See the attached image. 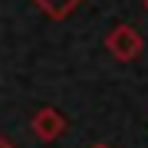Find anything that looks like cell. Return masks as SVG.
Instances as JSON below:
<instances>
[{
	"instance_id": "cell-4",
	"label": "cell",
	"mask_w": 148,
	"mask_h": 148,
	"mask_svg": "<svg viewBox=\"0 0 148 148\" xmlns=\"http://www.w3.org/2000/svg\"><path fill=\"white\" fill-rule=\"evenodd\" d=\"M0 148H13V142H10V138H3V135H0Z\"/></svg>"
},
{
	"instance_id": "cell-5",
	"label": "cell",
	"mask_w": 148,
	"mask_h": 148,
	"mask_svg": "<svg viewBox=\"0 0 148 148\" xmlns=\"http://www.w3.org/2000/svg\"><path fill=\"white\" fill-rule=\"evenodd\" d=\"M95 148H109V145H95Z\"/></svg>"
},
{
	"instance_id": "cell-2",
	"label": "cell",
	"mask_w": 148,
	"mask_h": 148,
	"mask_svg": "<svg viewBox=\"0 0 148 148\" xmlns=\"http://www.w3.org/2000/svg\"><path fill=\"white\" fill-rule=\"evenodd\" d=\"M66 132V119L59 115L56 109H40L36 115H33V135L43 138V142H53Z\"/></svg>"
},
{
	"instance_id": "cell-6",
	"label": "cell",
	"mask_w": 148,
	"mask_h": 148,
	"mask_svg": "<svg viewBox=\"0 0 148 148\" xmlns=\"http://www.w3.org/2000/svg\"><path fill=\"white\" fill-rule=\"evenodd\" d=\"M145 10H148V0H145Z\"/></svg>"
},
{
	"instance_id": "cell-3",
	"label": "cell",
	"mask_w": 148,
	"mask_h": 148,
	"mask_svg": "<svg viewBox=\"0 0 148 148\" xmlns=\"http://www.w3.org/2000/svg\"><path fill=\"white\" fill-rule=\"evenodd\" d=\"M36 7L49 16V20H63V16H69L79 7V0H36Z\"/></svg>"
},
{
	"instance_id": "cell-1",
	"label": "cell",
	"mask_w": 148,
	"mask_h": 148,
	"mask_svg": "<svg viewBox=\"0 0 148 148\" xmlns=\"http://www.w3.org/2000/svg\"><path fill=\"white\" fill-rule=\"evenodd\" d=\"M106 46H109V53L122 59V63H128V59H135L138 53H142V36H138V30L135 27H128V23H122V27L115 30H109V36H106Z\"/></svg>"
}]
</instances>
